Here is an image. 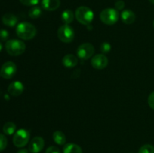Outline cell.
I'll return each mask as SVG.
<instances>
[{"label":"cell","mask_w":154,"mask_h":153,"mask_svg":"<svg viewBox=\"0 0 154 153\" xmlns=\"http://www.w3.org/2000/svg\"><path fill=\"white\" fill-rule=\"evenodd\" d=\"M17 35L23 40L32 39L36 34V28L28 22H22L17 26Z\"/></svg>","instance_id":"cell-1"},{"label":"cell","mask_w":154,"mask_h":153,"mask_svg":"<svg viewBox=\"0 0 154 153\" xmlns=\"http://www.w3.org/2000/svg\"><path fill=\"white\" fill-rule=\"evenodd\" d=\"M75 16L80 23L82 25L88 26L93 20L94 14L90 8L86 7V6H81L77 8Z\"/></svg>","instance_id":"cell-2"},{"label":"cell","mask_w":154,"mask_h":153,"mask_svg":"<svg viewBox=\"0 0 154 153\" xmlns=\"http://www.w3.org/2000/svg\"><path fill=\"white\" fill-rule=\"evenodd\" d=\"M5 50L12 56H17L23 53L26 50V44L23 41L17 39H11L6 41Z\"/></svg>","instance_id":"cell-3"},{"label":"cell","mask_w":154,"mask_h":153,"mask_svg":"<svg viewBox=\"0 0 154 153\" xmlns=\"http://www.w3.org/2000/svg\"><path fill=\"white\" fill-rule=\"evenodd\" d=\"M101 21L106 25H114L118 21L119 13L116 9L106 8L104 9L99 15Z\"/></svg>","instance_id":"cell-4"},{"label":"cell","mask_w":154,"mask_h":153,"mask_svg":"<svg viewBox=\"0 0 154 153\" xmlns=\"http://www.w3.org/2000/svg\"><path fill=\"white\" fill-rule=\"evenodd\" d=\"M30 137L29 132L23 128L19 129L15 132L13 136L14 145L18 148L24 147L29 142Z\"/></svg>","instance_id":"cell-5"},{"label":"cell","mask_w":154,"mask_h":153,"mask_svg":"<svg viewBox=\"0 0 154 153\" xmlns=\"http://www.w3.org/2000/svg\"><path fill=\"white\" fill-rule=\"evenodd\" d=\"M57 36L58 38L63 43H70L74 40L75 32L70 26L65 24L58 28Z\"/></svg>","instance_id":"cell-6"},{"label":"cell","mask_w":154,"mask_h":153,"mask_svg":"<svg viewBox=\"0 0 154 153\" xmlns=\"http://www.w3.org/2000/svg\"><path fill=\"white\" fill-rule=\"evenodd\" d=\"M95 52V48L90 43H84L80 45L77 50L78 57L82 60H87L91 58Z\"/></svg>","instance_id":"cell-7"},{"label":"cell","mask_w":154,"mask_h":153,"mask_svg":"<svg viewBox=\"0 0 154 153\" xmlns=\"http://www.w3.org/2000/svg\"><path fill=\"white\" fill-rule=\"evenodd\" d=\"M17 72V66L13 62H6L0 70V76L4 79H11Z\"/></svg>","instance_id":"cell-8"},{"label":"cell","mask_w":154,"mask_h":153,"mask_svg":"<svg viewBox=\"0 0 154 153\" xmlns=\"http://www.w3.org/2000/svg\"><path fill=\"white\" fill-rule=\"evenodd\" d=\"M108 59L105 55L101 53L94 56L91 59V64L95 69L102 70L108 66Z\"/></svg>","instance_id":"cell-9"},{"label":"cell","mask_w":154,"mask_h":153,"mask_svg":"<svg viewBox=\"0 0 154 153\" xmlns=\"http://www.w3.org/2000/svg\"><path fill=\"white\" fill-rule=\"evenodd\" d=\"M45 146V140L41 136L32 138L29 144V151L31 153H39Z\"/></svg>","instance_id":"cell-10"},{"label":"cell","mask_w":154,"mask_h":153,"mask_svg":"<svg viewBox=\"0 0 154 153\" xmlns=\"http://www.w3.org/2000/svg\"><path fill=\"white\" fill-rule=\"evenodd\" d=\"M24 86L20 81H14L8 87V92L12 96H19L23 92Z\"/></svg>","instance_id":"cell-11"},{"label":"cell","mask_w":154,"mask_h":153,"mask_svg":"<svg viewBox=\"0 0 154 153\" xmlns=\"http://www.w3.org/2000/svg\"><path fill=\"white\" fill-rule=\"evenodd\" d=\"M60 0H42V8L46 10L53 11L59 8Z\"/></svg>","instance_id":"cell-12"},{"label":"cell","mask_w":154,"mask_h":153,"mask_svg":"<svg viewBox=\"0 0 154 153\" xmlns=\"http://www.w3.org/2000/svg\"><path fill=\"white\" fill-rule=\"evenodd\" d=\"M122 21L125 24H132L135 20V14L133 11L131 10H124L122 11L121 15H120Z\"/></svg>","instance_id":"cell-13"},{"label":"cell","mask_w":154,"mask_h":153,"mask_svg":"<svg viewBox=\"0 0 154 153\" xmlns=\"http://www.w3.org/2000/svg\"><path fill=\"white\" fill-rule=\"evenodd\" d=\"M17 17L14 14L11 13H7L4 14L2 17V21L3 24L9 27H14L17 23Z\"/></svg>","instance_id":"cell-14"},{"label":"cell","mask_w":154,"mask_h":153,"mask_svg":"<svg viewBox=\"0 0 154 153\" xmlns=\"http://www.w3.org/2000/svg\"><path fill=\"white\" fill-rule=\"evenodd\" d=\"M63 64L66 68H74L78 64V60L75 56L72 54H68L63 58Z\"/></svg>","instance_id":"cell-15"},{"label":"cell","mask_w":154,"mask_h":153,"mask_svg":"<svg viewBox=\"0 0 154 153\" xmlns=\"http://www.w3.org/2000/svg\"><path fill=\"white\" fill-rule=\"evenodd\" d=\"M63 153H83L81 146L75 143H67L63 147Z\"/></svg>","instance_id":"cell-16"},{"label":"cell","mask_w":154,"mask_h":153,"mask_svg":"<svg viewBox=\"0 0 154 153\" xmlns=\"http://www.w3.org/2000/svg\"><path fill=\"white\" fill-rule=\"evenodd\" d=\"M53 139H54V142L58 145H64L66 142V135L60 130H56L53 134Z\"/></svg>","instance_id":"cell-17"},{"label":"cell","mask_w":154,"mask_h":153,"mask_svg":"<svg viewBox=\"0 0 154 153\" xmlns=\"http://www.w3.org/2000/svg\"><path fill=\"white\" fill-rule=\"evenodd\" d=\"M74 17H75L74 13L72 12V10H69V9L65 10L62 13L61 15L62 21H63L65 24H68V25H69V23H71L72 22H73Z\"/></svg>","instance_id":"cell-18"},{"label":"cell","mask_w":154,"mask_h":153,"mask_svg":"<svg viewBox=\"0 0 154 153\" xmlns=\"http://www.w3.org/2000/svg\"><path fill=\"white\" fill-rule=\"evenodd\" d=\"M3 132H4L5 134L7 135H11L16 130V125L14 122H6L5 124L3 126Z\"/></svg>","instance_id":"cell-19"},{"label":"cell","mask_w":154,"mask_h":153,"mask_svg":"<svg viewBox=\"0 0 154 153\" xmlns=\"http://www.w3.org/2000/svg\"><path fill=\"white\" fill-rule=\"evenodd\" d=\"M42 8L40 7H38V6H34V7L32 8L29 10V16L32 19H36V18H38L39 16L42 15Z\"/></svg>","instance_id":"cell-20"},{"label":"cell","mask_w":154,"mask_h":153,"mask_svg":"<svg viewBox=\"0 0 154 153\" xmlns=\"http://www.w3.org/2000/svg\"><path fill=\"white\" fill-rule=\"evenodd\" d=\"M138 153H154V146L150 144H145L139 148Z\"/></svg>","instance_id":"cell-21"},{"label":"cell","mask_w":154,"mask_h":153,"mask_svg":"<svg viewBox=\"0 0 154 153\" xmlns=\"http://www.w3.org/2000/svg\"><path fill=\"white\" fill-rule=\"evenodd\" d=\"M8 145V140L4 134H0V152L5 149Z\"/></svg>","instance_id":"cell-22"},{"label":"cell","mask_w":154,"mask_h":153,"mask_svg":"<svg viewBox=\"0 0 154 153\" xmlns=\"http://www.w3.org/2000/svg\"><path fill=\"white\" fill-rule=\"evenodd\" d=\"M100 50L101 52H102V54H104V55L108 53L111 50V44H110L109 43H108V42H104V43H102V45H101Z\"/></svg>","instance_id":"cell-23"},{"label":"cell","mask_w":154,"mask_h":153,"mask_svg":"<svg viewBox=\"0 0 154 153\" xmlns=\"http://www.w3.org/2000/svg\"><path fill=\"white\" fill-rule=\"evenodd\" d=\"M21 3L26 6H35L40 2V0H20Z\"/></svg>","instance_id":"cell-24"},{"label":"cell","mask_w":154,"mask_h":153,"mask_svg":"<svg viewBox=\"0 0 154 153\" xmlns=\"http://www.w3.org/2000/svg\"><path fill=\"white\" fill-rule=\"evenodd\" d=\"M9 37V33L7 30L0 29V40L1 41H5L8 40Z\"/></svg>","instance_id":"cell-25"},{"label":"cell","mask_w":154,"mask_h":153,"mask_svg":"<svg viewBox=\"0 0 154 153\" xmlns=\"http://www.w3.org/2000/svg\"><path fill=\"white\" fill-rule=\"evenodd\" d=\"M147 102H148V105L151 109L154 110V92L150 93V95L148 96V99H147Z\"/></svg>","instance_id":"cell-26"},{"label":"cell","mask_w":154,"mask_h":153,"mask_svg":"<svg viewBox=\"0 0 154 153\" xmlns=\"http://www.w3.org/2000/svg\"><path fill=\"white\" fill-rule=\"evenodd\" d=\"M114 6H115V9L117 10H122L125 7V2L122 0H118L115 3Z\"/></svg>","instance_id":"cell-27"},{"label":"cell","mask_w":154,"mask_h":153,"mask_svg":"<svg viewBox=\"0 0 154 153\" xmlns=\"http://www.w3.org/2000/svg\"><path fill=\"white\" fill-rule=\"evenodd\" d=\"M45 153H60V151L58 147L51 146H49L47 148Z\"/></svg>","instance_id":"cell-28"},{"label":"cell","mask_w":154,"mask_h":153,"mask_svg":"<svg viewBox=\"0 0 154 153\" xmlns=\"http://www.w3.org/2000/svg\"><path fill=\"white\" fill-rule=\"evenodd\" d=\"M29 149H26V148H20V150H18L17 153H29Z\"/></svg>","instance_id":"cell-29"},{"label":"cell","mask_w":154,"mask_h":153,"mask_svg":"<svg viewBox=\"0 0 154 153\" xmlns=\"http://www.w3.org/2000/svg\"><path fill=\"white\" fill-rule=\"evenodd\" d=\"M149 2H150V3H152V4H154V0H149Z\"/></svg>","instance_id":"cell-30"},{"label":"cell","mask_w":154,"mask_h":153,"mask_svg":"<svg viewBox=\"0 0 154 153\" xmlns=\"http://www.w3.org/2000/svg\"><path fill=\"white\" fill-rule=\"evenodd\" d=\"M2 45L1 42H0V51L2 50Z\"/></svg>","instance_id":"cell-31"},{"label":"cell","mask_w":154,"mask_h":153,"mask_svg":"<svg viewBox=\"0 0 154 153\" xmlns=\"http://www.w3.org/2000/svg\"><path fill=\"white\" fill-rule=\"evenodd\" d=\"M153 27H154V22H153Z\"/></svg>","instance_id":"cell-32"}]
</instances>
